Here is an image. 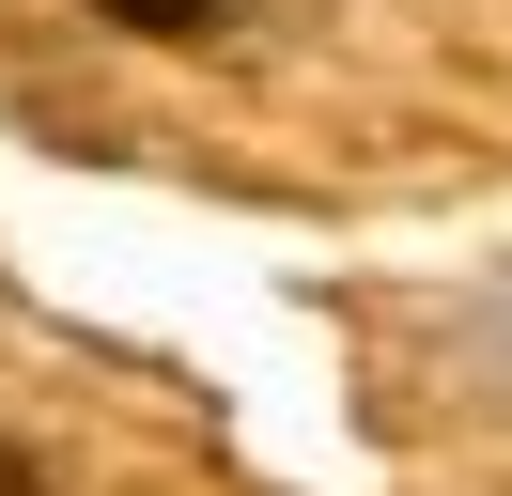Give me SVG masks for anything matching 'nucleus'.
I'll list each match as a JSON object with an SVG mask.
<instances>
[{
    "label": "nucleus",
    "mask_w": 512,
    "mask_h": 496,
    "mask_svg": "<svg viewBox=\"0 0 512 496\" xmlns=\"http://www.w3.org/2000/svg\"><path fill=\"white\" fill-rule=\"evenodd\" d=\"M109 16H125V31H202L218 0H109Z\"/></svg>",
    "instance_id": "f257e3e1"
}]
</instances>
